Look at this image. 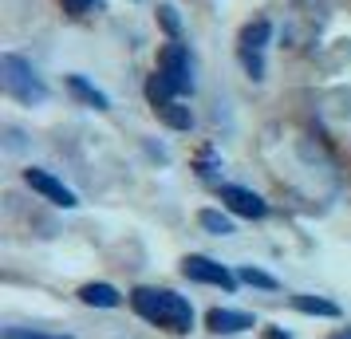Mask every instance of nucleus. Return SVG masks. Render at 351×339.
Segmentation results:
<instances>
[{
    "mask_svg": "<svg viewBox=\"0 0 351 339\" xmlns=\"http://www.w3.org/2000/svg\"><path fill=\"white\" fill-rule=\"evenodd\" d=\"M4 339H71V336H44V331H24V327H8Z\"/></svg>",
    "mask_w": 351,
    "mask_h": 339,
    "instance_id": "obj_15",
    "label": "nucleus"
},
{
    "mask_svg": "<svg viewBox=\"0 0 351 339\" xmlns=\"http://www.w3.org/2000/svg\"><path fill=\"white\" fill-rule=\"evenodd\" d=\"M332 339H351V327H343V331H335Z\"/></svg>",
    "mask_w": 351,
    "mask_h": 339,
    "instance_id": "obj_18",
    "label": "nucleus"
},
{
    "mask_svg": "<svg viewBox=\"0 0 351 339\" xmlns=\"http://www.w3.org/2000/svg\"><path fill=\"white\" fill-rule=\"evenodd\" d=\"M162 24H166L170 40H178V16H174V8H162Z\"/></svg>",
    "mask_w": 351,
    "mask_h": 339,
    "instance_id": "obj_17",
    "label": "nucleus"
},
{
    "mask_svg": "<svg viewBox=\"0 0 351 339\" xmlns=\"http://www.w3.org/2000/svg\"><path fill=\"white\" fill-rule=\"evenodd\" d=\"M91 4H99V0H64V12H71V16H83Z\"/></svg>",
    "mask_w": 351,
    "mask_h": 339,
    "instance_id": "obj_16",
    "label": "nucleus"
},
{
    "mask_svg": "<svg viewBox=\"0 0 351 339\" xmlns=\"http://www.w3.org/2000/svg\"><path fill=\"white\" fill-rule=\"evenodd\" d=\"M80 300H83V304H91V307H119V304H123V296H119L111 284H83Z\"/></svg>",
    "mask_w": 351,
    "mask_h": 339,
    "instance_id": "obj_9",
    "label": "nucleus"
},
{
    "mask_svg": "<svg viewBox=\"0 0 351 339\" xmlns=\"http://www.w3.org/2000/svg\"><path fill=\"white\" fill-rule=\"evenodd\" d=\"M67 87H71V91H75V95L87 103V107H95V111H107V95H103V91H95L91 83L83 79V75H67Z\"/></svg>",
    "mask_w": 351,
    "mask_h": 339,
    "instance_id": "obj_11",
    "label": "nucleus"
},
{
    "mask_svg": "<svg viewBox=\"0 0 351 339\" xmlns=\"http://www.w3.org/2000/svg\"><path fill=\"white\" fill-rule=\"evenodd\" d=\"M241 280H245V284H253V288H276V280H272L269 273L253 268V264H245V268H241Z\"/></svg>",
    "mask_w": 351,
    "mask_h": 339,
    "instance_id": "obj_14",
    "label": "nucleus"
},
{
    "mask_svg": "<svg viewBox=\"0 0 351 339\" xmlns=\"http://www.w3.org/2000/svg\"><path fill=\"white\" fill-rule=\"evenodd\" d=\"M0 83H4V91L16 99V103H28V107H36V103L48 99V87H44V79L32 71V64H28L24 55H12V51L0 55Z\"/></svg>",
    "mask_w": 351,
    "mask_h": 339,
    "instance_id": "obj_3",
    "label": "nucleus"
},
{
    "mask_svg": "<svg viewBox=\"0 0 351 339\" xmlns=\"http://www.w3.org/2000/svg\"><path fill=\"white\" fill-rule=\"evenodd\" d=\"M182 273H186V280L213 284V288H221V292H233V288H237V276L229 273L225 264L209 260V257H186V260H182Z\"/></svg>",
    "mask_w": 351,
    "mask_h": 339,
    "instance_id": "obj_5",
    "label": "nucleus"
},
{
    "mask_svg": "<svg viewBox=\"0 0 351 339\" xmlns=\"http://www.w3.org/2000/svg\"><path fill=\"white\" fill-rule=\"evenodd\" d=\"M130 307L143 316V320L170 327V331H190L193 327V307L186 296H178L170 288H134L130 292Z\"/></svg>",
    "mask_w": 351,
    "mask_h": 339,
    "instance_id": "obj_2",
    "label": "nucleus"
},
{
    "mask_svg": "<svg viewBox=\"0 0 351 339\" xmlns=\"http://www.w3.org/2000/svg\"><path fill=\"white\" fill-rule=\"evenodd\" d=\"M193 91V64H190V51L182 48L178 40H170L166 48H162V60H158V71L150 75L146 83V99L162 107V103H170V99L186 95Z\"/></svg>",
    "mask_w": 351,
    "mask_h": 339,
    "instance_id": "obj_1",
    "label": "nucleus"
},
{
    "mask_svg": "<svg viewBox=\"0 0 351 339\" xmlns=\"http://www.w3.org/2000/svg\"><path fill=\"white\" fill-rule=\"evenodd\" d=\"M197 221H202L209 233H217V237H229V233H233V221H229L225 213H217V210H202L197 213Z\"/></svg>",
    "mask_w": 351,
    "mask_h": 339,
    "instance_id": "obj_13",
    "label": "nucleus"
},
{
    "mask_svg": "<svg viewBox=\"0 0 351 339\" xmlns=\"http://www.w3.org/2000/svg\"><path fill=\"white\" fill-rule=\"evenodd\" d=\"M154 114H158L166 127H174V130H190L193 127V114L190 107H182L178 99H170V103H162V107H154Z\"/></svg>",
    "mask_w": 351,
    "mask_h": 339,
    "instance_id": "obj_10",
    "label": "nucleus"
},
{
    "mask_svg": "<svg viewBox=\"0 0 351 339\" xmlns=\"http://www.w3.org/2000/svg\"><path fill=\"white\" fill-rule=\"evenodd\" d=\"M24 181H28V186H32L36 194H44L51 201V205H64V210H75V205H80V197L71 194V190H67L64 181L60 178H51L48 170H24Z\"/></svg>",
    "mask_w": 351,
    "mask_h": 339,
    "instance_id": "obj_6",
    "label": "nucleus"
},
{
    "mask_svg": "<svg viewBox=\"0 0 351 339\" xmlns=\"http://www.w3.org/2000/svg\"><path fill=\"white\" fill-rule=\"evenodd\" d=\"M209 331H217V336H233V331H245V327H256V320L249 312H233V307H213L206 316Z\"/></svg>",
    "mask_w": 351,
    "mask_h": 339,
    "instance_id": "obj_8",
    "label": "nucleus"
},
{
    "mask_svg": "<svg viewBox=\"0 0 351 339\" xmlns=\"http://www.w3.org/2000/svg\"><path fill=\"white\" fill-rule=\"evenodd\" d=\"M292 307H300L308 316H328V320L339 316V307H335L332 300H319V296H292Z\"/></svg>",
    "mask_w": 351,
    "mask_h": 339,
    "instance_id": "obj_12",
    "label": "nucleus"
},
{
    "mask_svg": "<svg viewBox=\"0 0 351 339\" xmlns=\"http://www.w3.org/2000/svg\"><path fill=\"white\" fill-rule=\"evenodd\" d=\"M221 201L237 213V217H249V221L269 213V201L261 194H253V190H245V186H221Z\"/></svg>",
    "mask_w": 351,
    "mask_h": 339,
    "instance_id": "obj_7",
    "label": "nucleus"
},
{
    "mask_svg": "<svg viewBox=\"0 0 351 339\" xmlns=\"http://www.w3.org/2000/svg\"><path fill=\"white\" fill-rule=\"evenodd\" d=\"M269 36H272L269 20H253L237 40V55H241V64H245V71H249L253 79L265 75V44H269Z\"/></svg>",
    "mask_w": 351,
    "mask_h": 339,
    "instance_id": "obj_4",
    "label": "nucleus"
}]
</instances>
